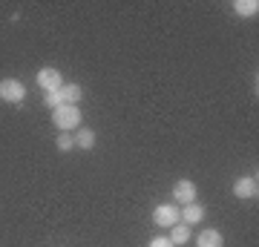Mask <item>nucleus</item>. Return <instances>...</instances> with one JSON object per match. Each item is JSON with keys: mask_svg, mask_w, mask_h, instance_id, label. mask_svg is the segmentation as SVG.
<instances>
[{"mask_svg": "<svg viewBox=\"0 0 259 247\" xmlns=\"http://www.w3.org/2000/svg\"><path fill=\"white\" fill-rule=\"evenodd\" d=\"M72 146H75V138L69 135V132H61V135H58V150L66 153V150H72Z\"/></svg>", "mask_w": 259, "mask_h": 247, "instance_id": "13", "label": "nucleus"}, {"mask_svg": "<svg viewBox=\"0 0 259 247\" xmlns=\"http://www.w3.org/2000/svg\"><path fill=\"white\" fill-rule=\"evenodd\" d=\"M173 199L182 204H190L196 202V184L190 181V178H182V181L173 184Z\"/></svg>", "mask_w": 259, "mask_h": 247, "instance_id": "6", "label": "nucleus"}, {"mask_svg": "<svg viewBox=\"0 0 259 247\" xmlns=\"http://www.w3.org/2000/svg\"><path fill=\"white\" fill-rule=\"evenodd\" d=\"M52 121H55L58 129L69 132V129L81 127V110L78 107H69V104H61L58 110H52Z\"/></svg>", "mask_w": 259, "mask_h": 247, "instance_id": "1", "label": "nucleus"}, {"mask_svg": "<svg viewBox=\"0 0 259 247\" xmlns=\"http://www.w3.org/2000/svg\"><path fill=\"white\" fill-rule=\"evenodd\" d=\"M44 101H47L49 110H58V107H61V98H58V92H44Z\"/></svg>", "mask_w": 259, "mask_h": 247, "instance_id": "14", "label": "nucleus"}, {"mask_svg": "<svg viewBox=\"0 0 259 247\" xmlns=\"http://www.w3.org/2000/svg\"><path fill=\"white\" fill-rule=\"evenodd\" d=\"M153 221H156L158 227H173L179 224V207L176 204H158L156 210H153Z\"/></svg>", "mask_w": 259, "mask_h": 247, "instance_id": "4", "label": "nucleus"}, {"mask_svg": "<svg viewBox=\"0 0 259 247\" xmlns=\"http://www.w3.org/2000/svg\"><path fill=\"white\" fill-rule=\"evenodd\" d=\"M233 9H236V15H242V18H253L259 12V3L256 0H236Z\"/></svg>", "mask_w": 259, "mask_h": 247, "instance_id": "10", "label": "nucleus"}, {"mask_svg": "<svg viewBox=\"0 0 259 247\" xmlns=\"http://www.w3.org/2000/svg\"><path fill=\"white\" fill-rule=\"evenodd\" d=\"M81 86L78 83H64L61 89H58V98H61V104H69V107H75V104L81 101Z\"/></svg>", "mask_w": 259, "mask_h": 247, "instance_id": "8", "label": "nucleus"}, {"mask_svg": "<svg viewBox=\"0 0 259 247\" xmlns=\"http://www.w3.org/2000/svg\"><path fill=\"white\" fill-rule=\"evenodd\" d=\"M75 144L81 146V150H93L95 146V132L93 129H81V132L75 135Z\"/></svg>", "mask_w": 259, "mask_h": 247, "instance_id": "12", "label": "nucleus"}, {"mask_svg": "<svg viewBox=\"0 0 259 247\" xmlns=\"http://www.w3.org/2000/svg\"><path fill=\"white\" fill-rule=\"evenodd\" d=\"M173 233H170V241H173V244H187V238H190V227H187V224H173Z\"/></svg>", "mask_w": 259, "mask_h": 247, "instance_id": "11", "label": "nucleus"}, {"mask_svg": "<svg viewBox=\"0 0 259 247\" xmlns=\"http://www.w3.org/2000/svg\"><path fill=\"white\" fill-rule=\"evenodd\" d=\"M0 98L9 104H20L26 98V86L15 78H6V81H0Z\"/></svg>", "mask_w": 259, "mask_h": 247, "instance_id": "2", "label": "nucleus"}, {"mask_svg": "<svg viewBox=\"0 0 259 247\" xmlns=\"http://www.w3.org/2000/svg\"><path fill=\"white\" fill-rule=\"evenodd\" d=\"M179 219H185V224H199L204 219V207L199 202L185 204V210H179Z\"/></svg>", "mask_w": 259, "mask_h": 247, "instance_id": "7", "label": "nucleus"}, {"mask_svg": "<svg viewBox=\"0 0 259 247\" xmlns=\"http://www.w3.org/2000/svg\"><path fill=\"white\" fill-rule=\"evenodd\" d=\"M37 86H40V89L44 92H58L61 89V86H64V78H61V72H58V69H40V72H37Z\"/></svg>", "mask_w": 259, "mask_h": 247, "instance_id": "5", "label": "nucleus"}, {"mask_svg": "<svg viewBox=\"0 0 259 247\" xmlns=\"http://www.w3.org/2000/svg\"><path fill=\"white\" fill-rule=\"evenodd\" d=\"M147 247H176V244H173V241H170V238H164V236H158V238H153V241H150Z\"/></svg>", "mask_w": 259, "mask_h": 247, "instance_id": "15", "label": "nucleus"}, {"mask_svg": "<svg viewBox=\"0 0 259 247\" xmlns=\"http://www.w3.org/2000/svg\"><path fill=\"white\" fill-rule=\"evenodd\" d=\"M199 247H222V233L213 230V227L202 230L199 233Z\"/></svg>", "mask_w": 259, "mask_h": 247, "instance_id": "9", "label": "nucleus"}, {"mask_svg": "<svg viewBox=\"0 0 259 247\" xmlns=\"http://www.w3.org/2000/svg\"><path fill=\"white\" fill-rule=\"evenodd\" d=\"M233 195H236V199H256L259 195L256 175H239L236 184H233Z\"/></svg>", "mask_w": 259, "mask_h": 247, "instance_id": "3", "label": "nucleus"}]
</instances>
